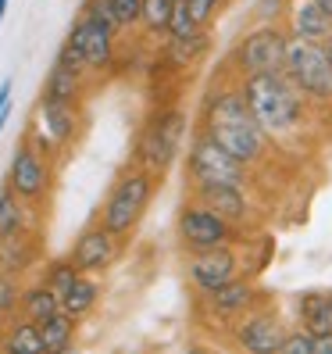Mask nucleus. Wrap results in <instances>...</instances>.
I'll use <instances>...</instances> for the list:
<instances>
[{
  "label": "nucleus",
  "instance_id": "nucleus-1",
  "mask_svg": "<svg viewBox=\"0 0 332 354\" xmlns=\"http://www.w3.org/2000/svg\"><path fill=\"white\" fill-rule=\"evenodd\" d=\"M200 133H207L218 147H225L236 161H243L246 169H257L272 158V136H268L257 118L251 115L240 86H218L204 97L200 108Z\"/></svg>",
  "mask_w": 332,
  "mask_h": 354
},
{
  "label": "nucleus",
  "instance_id": "nucleus-2",
  "mask_svg": "<svg viewBox=\"0 0 332 354\" xmlns=\"http://www.w3.org/2000/svg\"><path fill=\"white\" fill-rule=\"evenodd\" d=\"M240 93L246 100L251 115L257 118V126L272 136V140H289L304 129L307 122V97L279 72H254V75H240Z\"/></svg>",
  "mask_w": 332,
  "mask_h": 354
},
{
  "label": "nucleus",
  "instance_id": "nucleus-3",
  "mask_svg": "<svg viewBox=\"0 0 332 354\" xmlns=\"http://www.w3.org/2000/svg\"><path fill=\"white\" fill-rule=\"evenodd\" d=\"M157 194V176H150L147 169H139V165H129L126 172H121L115 183L108 197H104L100 212H97V222L104 229H111L115 236L129 240L139 222L147 218V207Z\"/></svg>",
  "mask_w": 332,
  "mask_h": 354
},
{
  "label": "nucleus",
  "instance_id": "nucleus-4",
  "mask_svg": "<svg viewBox=\"0 0 332 354\" xmlns=\"http://www.w3.org/2000/svg\"><path fill=\"white\" fill-rule=\"evenodd\" d=\"M182 140H186V111L182 108H157L139 126L136 147H133V165L164 179L182 154Z\"/></svg>",
  "mask_w": 332,
  "mask_h": 354
},
{
  "label": "nucleus",
  "instance_id": "nucleus-5",
  "mask_svg": "<svg viewBox=\"0 0 332 354\" xmlns=\"http://www.w3.org/2000/svg\"><path fill=\"white\" fill-rule=\"evenodd\" d=\"M82 133V104L72 100H50V97H39L36 100V111L26 136L36 143L47 158H61Z\"/></svg>",
  "mask_w": 332,
  "mask_h": 354
},
{
  "label": "nucleus",
  "instance_id": "nucleus-6",
  "mask_svg": "<svg viewBox=\"0 0 332 354\" xmlns=\"http://www.w3.org/2000/svg\"><path fill=\"white\" fill-rule=\"evenodd\" d=\"M186 183L190 186H204V183H225V186H243L251 190L254 183V169H246L243 161H236L225 147L207 136V133H193L190 151H186Z\"/></svg>",
  "mask_w": 332,
  "mask_h": 354
},
{
  "label": "nucleus",
  "instance_id": "nucleus-7",
  "mask_svg": "<svg viewBox=\"0 0 332 354\" xmlns=\"http://www.w3.org/2000/svg\"><path fill=\"white\" fill-rule=\"evenodd\" d=\"M282 75L307 97V104H332V61L315 39L289 36Z\"/></svg>",
  "mask_w": 332,
  "mask_h": 354
},
{
  "label": "nucleus",
  "instance_id": "nucleus-8",
  "mask_svg": "<svg viewBox=\"0 0 332 354\" xmlns=\"http://www.w3.org/2000/svg\"><path fill=\"white\" fill-rule=\"evenodd\" d=\"M4 186L14 197H22L26 204H32L36 212L47 207V201L54 194V158H47L29 136H22L18 147H14V154H11Z\"/></svg>",
  "mask_w": 332,
  "mask_h": 354
},
{
  "label": "nucleus",
  "instance_id": "nucleus-9",
  "mask_svg": "<svg viewBox=\"0 0 332 354\" xmlns=\"http://www.w3.org/2000/svg\"><path fill=\"white\" fill-rule=\"evenodd\" d=\"M243 229H236L233 222H225L218 212L204 207L200 201L186 197V204L175 215V240L182 254L193 251H207V247H222V243H240Z\"/></svg>",
  "mask_w": 332,
  "mask_h": 354
},
{
  "label": "nucleus",
  "instance_id": "nucleus-10",
  "mask_svg": "<svg viewBox=\"0 0 332 354\" xmlns=\"http://www.w3.org/2000/svg\"><path fill=\"white\" fill-rule=\"evenodd\" d=\"M289 29L282 22H254L240 36L233 50V68L236 75H254V72H279L286 61Z\"/></svg>",
  "mask_w": 332,
  "mask_h": 354
},
{
  "label": "nucleus",
  "instance_id": "nucleus-11",
  "mask_svg": "<svg viewBox=\"0 0 332 354\" xmlns=\"http://www.w3.org/2000/svg\"><path fill=\"white\" fill-rule=\"evenodd\" d=\"M182 268H186V279L197 290V297L211 294V290L225 286L229 279L243 276V258L236 251V243H222V247H207V251H193V254H182Z\"/></svg>",
  "mask_w": 332,
  "mask_h": 354
},
{
  "label": "nucleus",
  "instance_id": "nucleus-12",
  "mask_svg": "<svg viewBox=\"0 0 332 354\" xmlns=\"http://www.w3.org/2000/svg\"><path fill=\"white\" fill-rule=\"evenodd\" d=\"M65 44L79 54V61L86 65L90 75H104V72H111L115 68V54H118V32L108 29L104 22H97V18L90 15H82L72 22L68 36H65Z\"/></svg>",
  "mask_w": 332,
  "mask_h": 354
},
{
  "label": "nucleus",
  "instance_id": "nucleus-13",
  "mask_svg": "<svg viewBox=\"0 0 332 354\" xmlns=\"http://www.w3.org/2000/svg\"><path fill=\"white\" fill-rule=\"evenodd\" d=\"M286 319L279 315V308H272L268 301H257L251 311L229 326V344L240 351H251V354H272L279 351V340L286 333Z\"/></svg>",
  "mask_w": 332,
  "mask_h": 354
},
{
  "label": "nucleus",
  "instance_id": "nucleus-14",
  "mask_svg": "<svg viewBox=\"0 0 332 354\" xmlns=\"http://www.w3.org/2000/svg\"><path fill=\"white\" fill-rule=\"evenodd\" d=\"M121 247H126V240L115 236L111 229H104L100 222H90L82 233L75 236V243L68 247V261L79 268V272L86 276H104L108 268L121 258Z\"/></svg>",
  "mask_w": 332,
  "mask_h": 354
},
{
  "label": "nucleus",
  "instance_id": "nucleus-15",
  "mask_svg": "<svg viewBox=\"0 0 332 354\" xmlns=\"http://www.w3.org/2000/svg\"><path fill=\"white\" fill-rule=\"evenodd\" d=\"M261 297H264V294L257 290V283L243 272V276L229 279L225 286L211 290V294H204V297H200V308H204L215 322H222L225 329H229V326L243 315V311H251Z\"/></svg>",
  "mask_w": 332,
  "mask_h": 354
},
{
  "label": "nucleus",
  "instance_id": "nucleus-16",
  "mask_svg": "<svg viewBox=\"0 0 332 354\" xmlns=\"http://www.w3.org/2000/svg\"><path fill=\"white\" fill-rule=\"evenodd\" d=\"M190 197L200 201L204 207H211V212H218L225 222H233L236 229L251 225V201H246V190L243 186H225V183H204V186H190Z\"/></svg>",
  "mask_w": 332,
  "mask_h": 354
},
{
  "label": "nucleus",
  "instance_id": "nucleus-17",
  "mask_svg": "<svg viewBox=\"0 0 332 354\" xmlns=\"http://www.w3.org/2000/svg\"><path fill=\"white\" fill-rule=\"evenodd\" d=\"M282 26L289 29V36H300V39H325L332 32V15L315 4V0H289L286 4V18Z\"/></svg>",
  "mask_w": 332,
  "mask_h": 354
},
{
  "label": "nucleus",
  "instance_id": "nucleus-18",
  "mask_svg": "<svg viewBox=\"0 0 332 354\" xmlns=\"http://www.w3.org/2000/svg\"><path fill=\"white\" fill-rule=\"evenodd\" d=\"M39 261V229H26V233L0 236V272L26 276Z\"/></svg>",
  "mask_w": 332,
  "mask_h": 354
},
{
  "label": "nucleus",
  "instance_id": "nucleus-19",
  "mask_svg": "<svg viewBox=\"0 0 332 354\" xmlns=\"http://www.w3.org/2000/svg\"><path fill=\"white\" fill-rule=\"evenodd\" d=\"M139 8L143 0H82V15L97 18L115 32L139 29Z\"/></svg>",
  "mask_w": 332,
  "mask_h": 354
},
{
  "label": "nucleus",
  "instance_id": "nucleus-20",
  "mask_svg": "<svg viewBox=\"0 0 332 354\" xmlns=\"http://www.w3.org/2000/svg\"><path fill=\"white\" fill-rule=\"evenodd\" d=\"M297 326L315 337L332 333V290H307L297 297Z\"/></svg>",
  "mask_w": 332,
  "mask_h": 354
},
{
  "label": "nucleus",
  "instance_id": "nucleus-21",
  "mask_svg": "<svg viewBox=\"0 0 332 354\" xmlns=\"http://www.w3.org/2000/svg\"><path fill=\"white\" fill-rule=\"evenodd\" d=\"M86 82H90L86 72H79V68H72V65H61V61H54V68H50L47 79H43V90H39V97L82 104V97H86Z\"/></svg>",
  "mask_w": 332,
  "mask_h": 354
},
{
  "label": "nucleus",
  "instance_id": "nucleus-22",
  "mask_svg": "<svg viewBox=\"0 0 332 354\" xmlns=\"http://www.w3.org/2000/svg\"><path fill=\"white\" fill-rule=\"evenodd\" d=\"M100 294H104V290H100L97 276L79 272V279L65 290V297H61V311H65V315H72L75 322H82L86 315H93V311H97Z\"/></svg>",
  "mask_w": 332,
  "mask_h": 354
},
{
  "label": "nucleus",
  "instance_id": "nucleus-23",
  "mask_svg": "<svg viewBox=\"0 0 332 354\" xmlns=\"http://www.w3.org/2000/svg\"><path fill=\"white\" fill-rule=\"evenodd\" d=\"M0 351H8V354H43L39 326L22 319V315H11L4 333H0Z\"/></svg>",
  "mask_w": 332,
  "mask_h": 354
},
{
  "label": "nucleus",
  "instance_id": "nucleus-24",
  "mask_svg": "<svg viewBox=\"0 0 332 354\" xmlns=\"http://www.w3.org/2000/svg\"><path fill=\"white\" fill-rule=\"evenodd\" d=\"M26 229H39V222H36V207L26 204L22 197H14L8 186H0V236L26 233Z\"/></svg>",
  "mask_w": 332,
  "mask_h": 354
},
{
  "label": "nucleus",
  "instance_id": "nucleus-25",
  "mask_svg": "<svg viewBox=\"0 0 332 354\" xmlns=\"http://www.w3.org/2000/svg\"><path fill=\"white\" fill-rule=\"evenodd\" d=\"M54 311H61V301H57V294H54L43 279L22 286L14 315H22V319H29V322H43L47 315H54Z\"/></svg>",
  "mask_w": 332,
  "mask_h": 354
},
{
  "label": "nucleus",
  "instance_id": "nucleus-26",
  "mask_svg": "<svg viewBox=\"0 0 332 354\" xmlns=\"http://www.w3.org/2000/svg\"><path fill=\"white\" fill-rule=\"evenodd\" d=\"M39 326V337H43V351L47 354H65L75 347V333H79V322L72 315H65V311H54V315H47Z\"/></svg>",
  "mask_w": 332,
  "mask_h": 354
},
{
  "label": "nucleus",
  "instance_id": "nucleus-27",
  "mask_svg": "<svg viewBox=\"0 0 332 354\" xmlns=\"http://www.w3.org/2000/svg\"><path fill=\"white\" fill-rule=\"evenodd\" d=\"M211 50V32H207V26L193 29L190 36H182V39H168V50H164V57L175 61L179 68H193L204 61V54Z\"/></svg>",
  "mask_w": 332,
  "mask_h": 354
},
{
  "label": "nucleus",
  "instance_id": "nucleus-28",
  "mask_svg": "<svg viewBox=\"0 0 332 354\" xmlns=\"http://www.w3.org/2000/svg\"><path fill=\"white\" fill-rule=\"evenodd\" d=\"M172 8H175V0H143V8H139V29L147 32V36H164L168 18H172Z\"/></svg>",
  "mask_w": 332,
  "mask_h": 354
},
{
  "label": "nucleus",
  "instance_id": "nucleus-29",
  "mask_svg": "<svg viewBox=\"0 0 332 354\" xmlns=\"http://www.w3.org/2000/svg\"><path fill=\"white\" fill-rule=\"evenodd\" d=\"M75 279H79V268H75L68 258H54V261H47V265H43V283L57 294V301L65 297V290H68Z\"/></svg>",
  "mask_w": 332,
  "mask_h": 354
},
{
  "label": "nucleus",
  "instance_id": "nucleus-30",
  "mask_svg": "<svg viewBox=\"0 0 332 354\" xmlns=\"http://www.w3.org/2000/svg\"><path fill=\"white\" fill-rule=\"evenodd\" d=\"M279 354H315V333L304 326H289L279 340Z\"/></svg>",
  "mask_w": 332,
  "mask_h": 354
},
{
  "label": "nucleus",
  "instance_id": "nucleus-31",
  "mask_svg": "<svg viewBox=\"0 0 332 354\" xmlns=\"http://www.w3.org/2000/svg\"><path fill=\"white\" fill-rule=\"evenodd\" d=\"M193 29H200V26L193 22L190 4H186V0H175V8H172V18H168V29H164V36H168V39H182V36H190Z\"/></svg>",
  "mask_w": 332,
  "mask_h": 354
},
{
  "label": "nucleus",
  "instance_id": "nucleus-32",
  "mask_svg": "<svg viewBox=\"0 0 332 354\" xmlns=\"http://www.w3.org/2000/svg\"><path fill=\"white\" fill-rule=\"evenodd\" d=\"M18 294H22V286H18V276L0 272V311H4L8 319L18 311Z\"/></svg>",
  "mask_w": 332,
  "mask_h": 354
},
{
  "label": "nucleus",
  "instance_id": "nucleus-33",
  "mask_svg": "<svg viewBox=\"0 0 332 354\" xmlns=\"http://www.w3.org/2000/svg\"><path fill=\"white\" fill-rule=\"evenodd\" d=\"M286 4L289 0H257L254 4V22H282L286 18Z\"/></svg>",
  "mask_w": 332,
  "mask_h": 354
},
{
  "label": "nucleus",
  "instance_id": "nucleus-34",
  "mask_svg": "<svg viewBox=\"0 0 332 354\" xmlns=\"http://www.w3.org/2000/svg\"><path fill=\"white\" fill-rule=\"evenodd\" d=\"M190 4V15L197 26H211V18L218 15V8L225 4V0H186Z\"/></svg>",
  "mask_w": 332,
  "mask_h": 354
},
{
  "label": "nucleus",
  "instance_id": "nucleus-35",
  "mask_svg": "<svg viewBox=\"0 0 332 354\" xmlns=\"http://www.w3.org/2000/svg\"><path fill=\"white\" fill-rule=\"evenodd\" d=\"M11 93H14V79L8 75L4 82H0V133H4L8 118H11Z\"/></svg>",
  "mask_w": 332,
  "mask_h": 354
},
{
  "label": "nucleus",
  "instance_id": "nucleus-36",
  "mask_svg": "<svg viewBox=\"0 0 332 354\" xmlns=\"http://www.w3.org/2000/svg\"><path fill=\"white\" fill-rule=\"evenodd\" d=\"M318 47H322V50H325V57L332 61V32H329L325 39H318Z\"/></svg>",
  "mask_w": 332,
  "mask_h": 354
},
{
  "label": "nucleus",
  "instance_id": "nucleus-37",
  "mask_svg": "<svg viewBox=\"0 0 332 354\" xmlns=\"http://www.w3.org/2000/svg\"><path fill=\"white\" fill-rule=\"evenodd\" d=\"M8 4L11 0H0V22H4V15H8Z\"/></svg>",
  "mask_w": 332,
  "mask_h": 354
},
{
  "label": "nucleus",
  "instance_id": "nucleus-38",
  "mask_svg": "<svg viewBox=\"0 0 332 354\" xmlns=\"http://www.w3.org/2000/svg\"><path fill=\"white\" fill-rule=\"evenodd\" d=\"M315 4H322V8H325V11L332 15V0H315Z\"/></svg>",
  "mask_w": 332,
  "mask_h": 354
},
{
  "label": "nucleus",
  "instance_id": "nucleus-39",
  "mask_svg": "<svg viewBox=\"0 0 332 354\" xmlns=\"http://www.w3.org/2000/svg\"><path fill=\"white\" fill-rule=\"evenodd\" d=\"M4 326H8V315H4V311H0V333H4Z\"/></svg>",
  "mask_w": 332,
  "mask_h": 354
}]
</instances>
